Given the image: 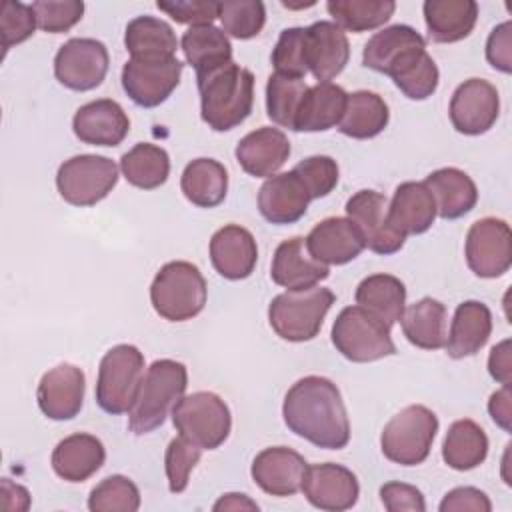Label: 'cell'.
Wrapping results in <instances>:
<instances>
[{
  "label": "cell",
  "mask_w": 512,
  "mask_h": 512,
  "mask_svg": "<svg viewBox=\"0 0 512 512\" xmlns=\"http://www.w3.org/2000/svg\"><path fill=\"white\" fill-rule=\"evenodd\" d=\"M284 424L296 436L326 450L350 442V422L338 386L324 376L296 380L284 396Z\"/></svg>",
  "instance_id": "1"
},
{
  "label": "cell",
  "mask_w": 512,
  "mask_h": 512,
  "mask_svg": "<svg viewBox=\"0 0 512 512\" xmlns=\"http://www.w3.org/2000/svg\"><path fill=\"white\" fill-rule=\"evenodd\" d=\"M200 116L208 128L226 132L240 126L254 106V74L234 60L196 74Z\"/></svg>",
  "instance_id": "2"
},
{
  "label": "cell",
  "mask_w": 512,
  "mask_h": 512,
  "mask_svg": "<svg viewBox=\"0 0 512 512\" xmlns=\"http://www.w3.org/2000/svg\"><path fill=\"white\" fill-rule=\"evenodd\" d=\"M188 386V370L182 362L154 360L144 374L140 392L128 412V428L136 436L160 428Z\"/></svg>",
  "instance_id": "3"
},
{
  "label": "cell",
  "mask_w": 512,
  "mask_h": 512,
  "mask_svg": "<svg viewBox=\"0 0 512 512\" xmlns=\"http://www.w3.org/2000/svg\"><path fill=\"white\" fill-rule=\"evenodd\" d=\"M208 296L200 268L186 260L166 262L150 284V302L168 322H186L204 310Z\"/></svg>",
  "instance_id": "4"
},
{
  "label": "cell",
  "mask_w": 512,
  "mask_h": 512,
  "mask_svg": "<svg viewBox=\"0 0 512 512\" xmlns=\"http://www.w3.org/2000/svg\"><path fill=\"white\" fill-rule=\"evenodd\" d=\"M334 302L336 296L328 288L312 286L304 290H286L272 298L268 306V322L282 340L308 342L318 336Z\"/></svg>",
  "instance_id": "5"
},
{
  "label": "cell",
  "mask_w": 512,
  "mask_h": 512,
  "mask_svg": "<svg viewBox=\"0 0 512 512\" xmlns=\"http://www.w3.org/2000/svg\"><path fill=\"white\" fill-rule=\"evenodd\" d=\"M144 380V354L134 344H116L100 360L96 402L108 414H124L136 402Z\"/></svg>",
  "instance_id": "6"
},
{
  "label": "cell",
  "mask_w": 512,
  "mask_h": 512,
  "mask_svg": "<svg viewBox=\"0 0 512 512\" xmlns=\"http://www.w3.org/2000/svg\"><path fill=\"white\" fill-rule=\"evenodd\" d=\"M330 336L334 348L350 362H374L396 354L390 326L358 304L340 310Z\"/></svg>",
  "instance_id": "7"
},
{
  "label": "cell",
  "mask_w": 512,
  "mask_h": 512,
  "mask_svg": "<svg viewBox=\"0 0 512 512\" xmlns=\"http://www.w3.org/2000/svg\"><path fill=\"white\" fill-rule=\"evenodd\" d=\"M436 432V414L422 404H410L384 426L380 434L382 454L400 466L422 464L430 454Z\"/></svg>",
  "instance_id": "8"
},
{
  "label": "cell",
  "mask_w": 512,
  "mask_h": 512,
  "mask_svg": "<svg viewBox=\"0 0 512 512\" xmlns=\"http://www.w3.org/2000/svg\"><path fill=\"white\" fill-rule=\"evenodd\" d=\"M172 424L180 436L198 444L202 450H216L230 436L232 414L218 394L202 390L182 396L176 402Z\"/></svg>",
  "instance_id": "9"
},
{
  "label": "cell",
  "mask_w": 512,
  "mask_h": 512,
  "mask_svg": "<svg viewBox=\"0 0 512 512\" xmlns=\"http://www.w3.org/2000/svg\"><path fill=\"white\" fill-rule=\"evenodd\" d=\"M114 160L98 154H78L64 160L56 172V188L72 206H94L118 184Z\"/></svg>",
  "instance_id": "10"
},
{
  "label": "cell",
  "mask_w": 512,
  "mask_h": 512,
  "mask_svg": "<svg viewBox=\"0 0 512 512\" xmlns=\"http://www.w3.org/2000/svg\"><path fill=\"white\" fill-rule=\"evenodd\" d=\"M184 64L176 56L130 58L122 68V88L142 108H156L180 84Z\"/></svg>",
  "instance_id": "11"
},
{
  "label": "cell",
  "mask_w": 512,
  "mask_h": 512,
  "mask_svg": "<svg viewBox=\"0 0 512 512\" xmlns=\"http://www.w3.org/2000/svg\"><path fill=\"white\" fill-rule=\"evenodd\" d=\"M464 256L468 268L480 278H498L512 266V232L502 218H480L466 234Z\"/></svg>",
  "instance_id": "12"
},
{
  "label": "cell",
  "mask_w": 512,
  "mask_h": 512,
  "mask_svg": "<svg viewBox=\"0 0 512 512\" xmlns=\"http://www.w3.org/2000/svg\"><path fill=\"white\" fill-rule=\"evenodd\" d=\"M108 66V48L96 38H70L54 56L56 80L76 92L98 88L106 78Z\"/></svg>",
  "instance_id": "13"
},
{
  "label": "cell",
  "mask_w": 512,
  "mask_h": 512,
  "mask_svg": "<svg viewBox=\"0 0 512 512\" xmlns=\"http://www.w3.org/2000/svg\"><path fill=\"white\" fill-rule=\"evenodd\" d=\"M346 218L358 228L364 246L376 254H396L406 236L398 232L388 220V200L376 190H358L346 202Z\"/></svg>",
  "instance_id": "14"
},
{
  "label": "cell",
  "mask_w": 512,
  "mask_h": 512,
  "mask_svg": "<svg viewBox=\"0 0 512 512\" xmlns=\"http://www.w3.org/2000/svg\"><path fill=\"white\" fill-rule=\"evenodd\" d=\"M450 122L466 136L488 132L500 114V96L494 84L484 78L464 80L450 98Z\"/></svg>",
  "instance_id": "15"
},
{
  "label": "cell",
  "mask_w": 512,
  "mask_h": 512,
  "mask_svg": "<svg viewBox=\"0 0 512 512\" xmlns=\"http://www.w3.org/2000/svg\"><path fill=\"white\" fill-rule=\"evenodd\" d=\"M302 492L314 508L326 512H342L358 502L360 484L350 468L324 462L306 468Z\"/></svg>",
  "instance_id": "16"
},
{
  "label": "cell",
  "mask_w": 512,
  "mask_h": 512,
  "mask_svg": "<svg viewBox=\"0 0 512 512\" xmlns=\"http://www.w3.org/2000/svg\"><path fill=\"white\" fill-rule=\"evenodd\" d=\"M84 390V372L74 364L62 362L40 378L36 388L38 408L50 420H72L82 410Z\"/></svg>",
  "instance_id": "17"
},
{
  "label": "cell",
  "mask_w": 512,
  "mask_h": 512,
  "mask_svg": "<svg viewBox=\"0 0 512 512\" xmlns=\"http://www.w3.org/2000/svg\"><path fill=\"white\" fill-rule=\"evenodd\" d=\"M308 462L288 446H270L252 460V480L270 496L286 498L302 490Z\"/></svg>",
  "instance_id": "18"
},
{
  "label": "cell",
  "mask_w": 512,
  "mask_h": 512,
  "mask_svg": "<svg viewBox=\"0 0 512 512\" xmlns=\"http://www.w3.org/2000/svg\"><path fill=\"white\" fill-rule=\"evenodd\" d=\"M304 54L306 68L318 82L334 80L350 58L346 32L328 20L310 24L304 30Z\"/></svg>",
  "instance_id": "19"
},
{
  "label": "cell",
  "mask_w": 512,
  "mask_h": 512,
  "mask_svg": "<svg viewBox=\"0 0 512 512\" xmlns=\"http://www.w3.org/2000/svg\"><path fill=\"white\" fill-rule=\"evenodd\" d=\"M72 130L84 144L118 146L130 130V120L116 100L100 98L76 110L72 118Z\"/></svg>",
  "instance_id": "20"
},
{
  "label": "cell",
  "mask_w": 512,
  "mask_h": 512,
  "mask_svg": "<svg viewBox=\"0 0 512 512\" xmlns=\"http://www.w3.org/2000/svg\"><path fill=\"white\" fill-rule=\"evenodd\" d=\"M306 248L314 260L342 266L362 254L364 240L350 218L330 216L320 220L306 236Z\"/></svg>",
  "instance_id": "21"
},
{
  "label": "cell",
  "mask_w": 512,
  "mask_h": 512,
  "mask_svg": "<svg viewBox=\"0 0 512 512\" xmlns=\"http://www.w3.org/2000/svg\"><path fill=\"white\" fill-rule=\"evenodd\" d=\"M210 260L214 270L226 280L248 278L258 262V246L250 230L226 224L210 238Z\"/></svg>",
  "instance_id": "22"
},
{
  "label": "cell",
  "mask_w": 512,
  "mask_h": 512,
  "mask_svg": "<svg viewBox=\"0 0 512 512\" xmlns=\"http://www.w3.org/2000/svg\"><path fill=\"white\" fill-rule=\"evenodd\" d=\"M310 194L294 170L280 172L260 186L258 210L270 224H294L298 222L310 204Z\"/></svg>",
  "instance_id": "23"
},
{
  "label": "cell",
  "mask_w": 512,
  "mask_h": 512,
  "mask_svg": "<svg viewBox=\"0 0 512 512\" xmlns=\"http://www.w3.org/2000/svg\"><path fill=\"white\" fill-rule=\"evenodd\" d=\"M328 276L330 268L312 258L306 248V238L302 236H292L280 242L272 256L270 278L274 284L286 290L312 288Z\"/></svg>",
  "instance_id": "24"
},
{
  "label": "cell",
  "mask_w": 512,
  "mask_h": 512,
  "mask_svg": "<svg viewBox=\"0 0 512 512\" xmlns=\"http://www.w3.org/2000/svg\"><path fill=\"white\" fill-rule=\"evenodd\" d=\"M234 154L246 174L256 178H270L290 158V140L282 130L262 126L248 132L236 144Z\"/></svg>",
  "instance_id": "25"
},
{
  "label": "cell",
  "mask_w": 512,
  "mask_h": 512,
  "mask_svg": "<svg viewBox=\"0 0 512 512\" xmlns=\"http://www.w3.org/2000/svg\"><path fill=\"white\" fill-rule=\"evenodd\" d=\"M492 334V312L480 300H466L456 306L450 332L446 336V354L454 360L474 356L484 348Z\"/></svg>",
  "instance_id": "26"
},
{
  "label": "cell",
  "mask_w": 512,
  "mask_h": 512,
  "mask_svg": "<svg viewBox=\"0 0 512 512\" xmlns=\"http://www.w3.org/2000/svg\"><path fill=\"white\" fill-rule=\"evenodd\" d=\"M106 460V448L100 438L76 432L60 440L52 452V468L66 482H84L96 474Z\"/></svg>",
  "instance_id": "27"
},
{
  "label": "cell",
  "mask_w": 512,
  "mask_h": 512,
  "mask_svg": "<svg viewBox=\"0 0 512 512\" xmlns=\"http://www.w3.org/2000/svg\"><path fill=\"white\" fill-rule=\"evenodd\" d=\"M424 184L436 202V214L444 220L466 216L478 202L474 180L460 168H438L426 176Z\"/></svg>",
  "instance_id": "28"
},
{
  "label": "cell",
  "mask_w": 512,
  "mask_h": 512,
  "mask_svg": "<svg viewBox=\"0 0 512 512\" xmlns=\"http://www.w3.org/2000/svg\"><path fill=\"white\" fill-rule=\"evenodd\" d=\"M436 216V202L424 182H402L388 202V220L404 236L424 234Z\"/></svg>",
  "instance_id": "29"
},
{
  "label": "cell",
  "mask_w": 512,
  "mask_h": 512,
  "mask_svg": "<svg viewBox=\"0 0 512 512\" xmlns=\"http://www.w3.org/2000/svg\"><path fill=\"white\" fill-rule=\"evenodd\" d=\"M422 48H426V40L412 26L392 24L364 44L362 64L388 76L408 54Z\"/></svg>",
  "instance_id": "30"
},
{
  "label": "cell",
  "mask_w": 512,
  "mask_h": 512,
  "mask_svg": "<svg viewBox=\"0 0 512 512\" xmlns=\"http://www.w3.org/2000/svg\"><path fill=\"white\" fill-rule=\"evenodd\" d=\"M346 98L348 92L332 82L308 86L294 120V132H326L338 126L346 108Z\"/></svg>",
  "instance_id": "31"
},
{
  "label": "cell",
  "mask_w": 512,
  "mask_h": 512,
  "mask_svg": "<svg viewBox=\"0 0 512 512\" xmlns=\"http://www.w3.org/2000/svg\"><path fill=\"white\" fill-rule=\"evenodd\" d=\"M422 12L430 40L440 44L464 40L478 20L474 0H426Z\"/></svg>",
  "instance_id": "32"
},
{
  "label": "cell",
  "mask_w": 512,
  "mask_h": 512,
  "mask_svg": "<svg viewBox=\"0 0 512 512\" xmlns=\"http://www.w3.org/2000/svg\"><path fill=\"white\" fill-rule=\"evenodd\" d=\"M406 340L422 350H440L446 344V306L436 298H422L408 308L400 318Z\"/></svg>",
  "instance_id": "33"
},
{
  "label": "cell",
  "mask_w": 512,
  "mask_h": 512,
  "mask_svg": "<svg viewBox=\"0 0 512 512\" xmlns=\"http://www.w3.org/2000/svg\"><path fill=\"white\" fill-rule=\"evenodd\" d=\"M356 304L392 326L400 322L406 308V286L392 274H370L356 288Z\"/></svg>",
  "instance_id": "34"
},
{
  "label": "cell",
  "mask_w": 512,
  "mask_h": 512,
  "mask_svg": "<svg viewBox=\"0 0 512 512\" xmlns=\"http://www.w3.org/2000/svg\"><path fill=\"white\" fill-rule=\"evenodd\" d=\"M182 194L198 208H214L228 192V172L214 158H196L186 164L180 178Z\"/></svg>",
  "instance_id": "35"
},
{
  "label": "cell",
  "mask_w": 512,
  "mask_h": 512,
  "mask_svg": "<svg viewBox=\"0 0 512 512\" xmlns=\"http://www.w3.org/2000/svg\"><path fill=\"white\" fill-rule=\"evenodd\" d=\"M390 120V110L384 98L370 90H356L348 94L346 108L338 130L344 136L356 140H368L378 136Z\"/></svg>",
  "instance_id": "36"
},
{
  "label": "cell",
  "mask_w": 512,
  "mask_h": 512,
  "mask_svg": "<svg viewBox=\"0 0 512 512\" xmlns=\"http://www.w3.org/2000/svg\"><path fill=\"white\" fill-rule=\"evenodd\" d=\"M488 456V436L480 424L470 418H462L450 424L444 444V462L458 472H468L478 468Z\"/></svg>",
  "instance_id": "37"
},
{
  "label": "cell",
  "mask_w": 512,
  "mask_h": 512,
  "mask_svg": "<svg viewBox=\"0 0 512 512\" xmlns=\"http://www.w3.org/2000/svg\"><path fill=\"white\" fill-rule=\"evenodd\" d=\"M124 46L130 58L174 56L178 38L168 22L154 16H136L126 26Z\"/></svg>",
  "instance_id": "38"
},
{
  "label": "cell",
  "mask_w": 512,
  "mask_h": 512,
  "mask_svg": "<svg viewBox=\"0 0 512 512\" xmlns=\"http://www.w3.org/2000/svg\"><path fill=\"white\" fill-rule=\"evenodd\" d=\"M120 170L128 184L142 190H154L168 180L170 156L156 144L140 142L122 154Z\"/></svg>",
  "instance_id": "39"
},
{
  "label": "cell",
  "mask_w": 512,
  "mask_h": 512,
  "mask_svg": "<svg viewBox=\"0 0 512 512\" xmlns=\"http://www.w3.org/2000/svg\"><path fill=\"white\" fill-rule=\"evenodd\" d=\"M180 48L196 74L232 60V44L226 32L212 24L188 28L180 40Z\"/></svg>",
  "instance_id": "40"
},
{
  "label": "cell",
  "mask_w": 512,
  "mask_h": 512,
  "mask_svg": "<svg viewBox=\"0 0 512 512\" xmlns=\"http://www.w3.org/2000/svg\"><path fill=\"white\" fill-rule=\"evenodd\" d=\"M334 24L348 32H368L386 24L396 4L392 0H330L326 4Z\"/></svg>",
  "instance_id": "41"
},
{
  "label": "cell",
  "mask_w": 512,
  "mask_h": 512,
  "mask_svg": "<svg viewBox=\"0 0 512 512\" xmlns=\"http://www.w3.org/2000/svg\"><path fill=\"white\" fill-rule=\"evenodd\" d=\"M388 76L394 80L396 88L410 100L430 98L436 92L440 80L438 66L426 52V48L408 54Z\"/></svg>",
  "instance_id": "42"
},
{
  "label": "cell",
  "mask_w": 512,
  "mask_h": 512,
  "mask_svg": "<svg viewBox=\"0 0 512 512\" xmlns=\"http://www.w3.org/2000/svg\"><path fill=\"white\" fill-rule=\"evenodd\" d=\"M308 86L300 78H290L282 74H272L266 84V114L268 118L288 130H294V120L300 102Z\"/></svg>",
  "instance_id": "43"
},
{
  "label": "cell",
  "mask_w": 512,
  "mask_h": 512,
  "mask_svg": "<svg viewBox=\"0 0 512 512\" xmlns=\"http://www.w3.org/2000/svg\"><path fill=\"white\" fill-rule=\"evenodd\" d=\"M88 508L92 512H136L140 508V490L130 478L112 474L92 488Z\"/></svg>",
  "instance_id": "44"
},
{
  "label": "cell",
  "mask_w": 512,
  "mask_h": 512,
  "mask_svg": "<svg viewBox=\"0 0 512 512\" xmlns=\"http://www.w3.org/2000/svg\"><path fill=\"white\" fill-rule=\"evenodd\" d=\"M218 18L226 34L238 40H248L262 32L266 24V8L260 0L220 2Z\"/></svg>",
  "instance_id": "45"
},
{
  "label": "cell",
  "mask_w": 512,
  "mask_h": 512,
  "mask_svg": "<svg viewBox=\"0 0 512 512\" xmlns=\"http://www.w3.org/2000/svg\"><path fill=\"white\" fill-rule=\"evenodd\" d=\"M200 454H202V448L184 436L170 440L164 454V468H166L168 488L172 494H180L186 490L190 472L198 464Z\"/></svg>",
  "instance_id": "46"
},
{
  "label": "cell",
  "mask_w": 512,
  "mask_h": 512,
  "mask_svg": "<svg viewBox=\"0 0 512 512\" xmlns=\"http://www.w3.org/2000/svg\"><path fill=\"white\" fill-rule=\"evenodd\" d=\"M304 30L306 28L294 26L280 32L278 42L272 50V66L276 74L304 80L308 72L306 54H304Z\"/></svg>",
  "instance_id": "47"
},
{
  "label": "cell",
  "mask_w": 512,
  "mask_h": 512,
  "mask_svg": "<svg viewBox=\"0 0 512 512\" xmlns=\"http://www.w3.org/2000/svg\"><path fill=\"white\" fill-rule=\"evenodd\" d=\"M292 170L302 180V184L308 190L312 200L328 196L336 188L338 178H340L336 160L332 156H324V154L308 156V158L300 160Z\"/></svg>",
  "instance_id": "48"
},
{
  "label": "cell",
  "mask_w": 512,
  "mask_h": 512,
  "mask_svg": "<svg viewBox=\"0 0 512 512\" xmlns=\"http://www.w3.org/2000/svg\"><path fill=\"white\" fill-rule=\"evenodd\" d=\"M38 28L50 34L68 32L82 20L84 2L80 0H38L32 4Z\"/></svg>",
  "instance_id": "49"
},
{
  "label": "cell",
  "mask_w": 512,
  "mask_h": 512,
  "mask_svg": "<svg viewBox=\"0 0 512 512\" xmlns=\"http://www.w3.org/2000/svg\"><path fill=\"white\" fill-rule=\"evenodd\" d=\"M36 26H38V22H36V14H34L32 6L14 2V0H6L2 4V16H0V34H2L4 54L12 46L28 40L34 34Z\"/></svg>",
  "instance_id": "50"
},
{
  "label": "cell",
  "mask_w": 512,
  "mask_h": 512,
  "mask_svg": "<svg viewBox=\"0 0 512 512\" xmlns=\"http://www.w3.org/2000/svg\"><path fill=\"white\" fill-rule=\"evenodd\" d=\"M158 10L166 12L174 22L178 24H190L194 26H210L220 12V2H204V0H192V2H156Z\"/></svg>",
  "instance_id": "51"
},
{
  "label": "cell",
  "mask_w": 512,
  "mask_h": 512,
  "mask_svg": "<svg viewBox=\"0 0 512 512\" xmlns=\"http://www.w3.org/2000/svg\"><path fill=\"white\" fill-rule=\"evenodd\" d=\"M380 500L388 512H424L426 502L422 492L404 482H386L380 486Z\"/></svg>",
  "instance_id": "52"
},
{
  "label": "cell",
  "mask_w": 512,
  "mask_h": 512,
  "mask_svg": "<svg viewBox=\"0 0 512 512\" xmlns=\"http://www.w3.org/2000/svg\"><path fill=\"white\" fill-rule=\"evenodd\" d=\"M486 60L492 68L510 74L512 72V22L498 24L486 40Z\"/></svg>",
  "instance_id": "53"
},
{
  "label": "cell",
  "mask_w": 512,
  "mask_h": 512,
  "mask_svg": "<svg viewBox=\"0 0 512 512\" xmlns=\"http://www.w3.org/2000/svg\"><path fill=\"white\" fill-rule=\"evenodd\" d=\"M462 510L490 512L492 502L482 490H478L474 486H458L442 498L440 512H462Z\"/></svg>",
  "instance_id": "54"
},
{
  "label": "cell",
  "mask_w": 512,
  "mask_h": 512,
  "mask_svg": "<svg viewBox=\"0 0 512 512\" xmlns=\"http://www.w3.org/2000/svg\"><path fill=\"white\" fill-rule=\"evenodd\" d=\"M488 372L502 386H510L512 382V360H510V340H502L490 350L488 356Z\"/></svg>",
  "instance_id": "55"
},
{
  "label": "cell",
  "mask_w": 512,
  "mask_h": 512,
  "mask_svg": "<svg viewBox=\"0 0 512 512\" xmlns=\"http://www.w3.org/2000/svg\"><path fill=\"white\" fill-rule=\"evenodd\" d=\"M488 414L502 430H512V394L510 386H502L488 400Z\"/></svg>",
  "instance_id": "56"
},
{
  "label": "cell",
  "mask_w": 512,
  "mask_h": 512,
  "mask_svg": "<svg viewBox=\"0 0 512 512\" xmlns=\"http://www.w3.org/2000/svg\"><path fill=\"white\" fill-rule=\"evenodd\" d=\"M0 496H2V508L4 510H28L30 506V494L24 486L14 484L10 478H2L0 482Z\"/></svg>",
  "instance_id": "57"
},
{
  "label": "cell",
  "mask_w": 512,
  "mask_h": 512,
  "mask_svg": "<svg viewBox=\"0 0 512 512\" xmlns=\"http://www.w3.org/2000/svg\"><path fill=\"white\" fill-rule=\"evenodd\" d=\"M212 508L216 512H220V510H258V504L254 500H250L246 494L230 492V494H224Z\"/></svg>",
  "instance_id": "58"
}]
</instances>
